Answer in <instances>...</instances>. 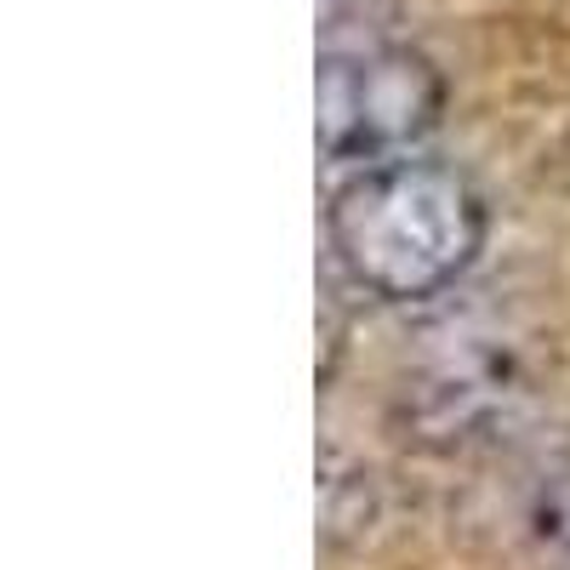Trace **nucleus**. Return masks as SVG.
Here are the masks:
<instances>
[{
  "instance_id": "nucleus-1",
  "label": "nucleus",
  "mask_w": 570,
  "mask_h": 570,
  "mask_svg": "<svg viewBox=\"0 0 570 570\" xmlns=\"http://www.w3.org/2000/svg\"><path fill=\"white\" fill-rule=\"evenodd\" d=\"M331 246L383 303H428L485 246V200L456 166L376 160L331 200Z\"/></svg>"
},
{
  "instance_id": "nucleus-2",
  "label": "nucleus",
  "mask_w": 570,
  "mask_h": 570,
  "mask_svg": "<svg viewBox=\"0 0 570 570\" xmlns=\"http://www.w3.org/2000/svg\"><path fill=\"white\" fill-rule=\"evenodd\" d=\"M440 115L445 80L411 46L360 40L320 58V149L331 160H400Z\"/></svg>"
}]
</instances>
